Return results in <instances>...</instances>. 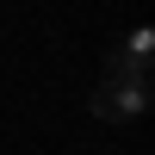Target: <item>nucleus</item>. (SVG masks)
<instances>
[{
	"label": "nucleus",
	"mask_w": 155,
	"mask_h": 155,
	"mask_svg": "<svg viewBox=\"0 0 155 155\" xmlns=\"http://www.w3.org/2000/svg\"><path fill=\"white\" fill-rule=\"evenodd\" d=\"M149 56H155V25H130L124 44H112L106 68L112 74H130V81H149Z\"/></svg>",
	"instance_id": "obj_2"
},
{
	"label": "nucleus",
	"mask_w": 155,
	"mask_h": 155,
	"mask_svg": "<svg viewBox=\"0 0 155 155\" xmlns=\"http://www.w3.org/2000/svg\"><path fill=\"white\" fill-rule=\"evenodd\" d=\"M93 118L99 124H137V118H149V81H130V74H112L106 68V81L93 87Z\"/></svg>",
	"instance_id": "obj_1"
}]
</instances>
